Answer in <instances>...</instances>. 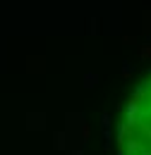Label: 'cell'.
<instances>
[{
  "instance_id": "4",
  "label": "cell",
  "mask_w": 151,
  "mask_h": 155,
  "mask_svg": "<svg viewBox=\"0 0 151 155\" xmlns=\"http://www.w3.org/2000/svg\"><path fill=\"white\" fill-rule=\"evenodd\" d=\"M142 155H151V150H142Z\"/></svg>"
},
{
  "instance_id": "1",
  "label": "cell",
  "mask_w": 151,
  "mask_h": 155,
  "mask_svg": "<svg viewBox=\"0 0 151 155\" xmlns=\"http://www.w3.org/2000/svg\"><path fill=\"white\" fill-rule=\"evenodd\" d=\"M139 115H142V105H139V100L134 96L132 100H130V105H127V122H125V127H134L137 119H139Z\"/></svg>"
},
{
  "instance_id": "2",
  "label": "cell",
  "mask_w": 151,
  "mask_h": 155,
  "mask_svg": "<svg viewBox=\"0 0 151 155\" xmlns=\"http://www.w3.org/2000/svg\"><path fill=\"white\" fill-rule=\"evenodd\" d=\"M137 153H139V143L134 138H127V153L125 155H137Z\"/></svg>"
},
{
  "instance_id": "3",
  "label": "cell",
  "mask_w": 151,
  "mask_h": 155,
  "mask_svg": "<svg viewBox=\"0 0 151 155\" xmlns=\"http://www.w3.org/2000/svg\"><path fill=\"white\" fill-rule=\"evenodd\" d=\"M84 81H86L84 86H94L96 81H98V74H86V79H84Z\"/></svg>"
}]
</instances>
